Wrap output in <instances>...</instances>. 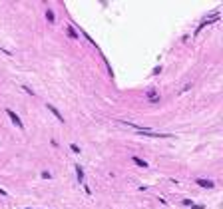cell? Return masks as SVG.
<instances>
[{
	"instance_id": "obj_7",
	"label": "cell",
	"mask_w": 223,
	"mask_h": 209,
	"mask_svg": "<svg viewBox=\"0 0 223 209\" xmlns=\"http://www.w3.org/2000/svg\"><path fill=\"white\" fill-rule=\"evenodd\" d=\"M76 173H78V179H80V181L84 179V171H82V167H80V165H76Z\"/></svg>"
},
{
	"instance_id": "obj_5",
	"label": "cell",
	"mask_w": 223,
	"mask_h": 209,
	"mask_svg": "<svg viewBox=\"0 0 223 209\" xmlns=\"http://www.w3.org/2000/svg\"><path fill=\"white\" fill-rule=\"evenodd\" d=\"M147 98H149V102H157V100H159V98H157V94H156L153 90L147 92Z\"/></svg>"
},
{
	"instance_id": "obj_10",
	"label": "cell",
	"mask_w": 223,
	"mask_h": 209,
	"mask_svg": "<svg viewBox=\"0 0 223 209\" xmlns=\"http://www.w3.org/2000/svg\"><path fill=\"white\" fill-rule=\"evenodd\" d=\"M0 195H6V191H4V189H2V187H0Z\"/></svg>"
},
{
	"instance_id": "obj_2",
	"label": "cell",
	"mask_w": 223,
	"mask_h": 209,
	"mask_svg": "<svg viewBox=\"0 0 223 209\" xmlns=\"http://www.w3.org/2000/svg\"><path fill=\"white\" fill-rule=\"evenodd\" d=\"M48 109H50V112H52V114H54V116H56V118H58V119H60V122H64V116H62V114H60V112H58V109H56V108H54V106H52V104H48Z\"/></svg>"
},
{
	"instance_id": "obj_3",
	"label": "cell",
	"mask_w": 223,
	"mask_h": 209,
	"mask_svg": "<svg viewBox=\"0 0 223 209\" xmlns=\"http://www.w3.org/2000/svg\"><path fill=\"white\" fill-rule=\"evenodd\" d=\"M197 185H201V187H213V181H207V179H197Z\"/></svg>"
},
{
	"instance_id": "obj_1",
	"label": "cell",
	"mask_w": 223,
	"mask_h": 209,
	"mask_svg": "<svg viewBox=\"0 0 223 209\" xmlns=\"http://www.w3.org/2000/svg\"><path fill=\"white\" fill-rule=\"evenodd\" d=\"M6 114H8L10 116V119H12V122H14V126H16V128H20V129H24V124H22V119H20L18 118V116H16V112H14V109H6Z\"/></svg>"
},
{
	"instance_id": "obj_9",
	"label": "cell",
	"mask_w": 223,
	"mask_h": 209,
	"mask_svg": "<svg viewBox=\"0 0 223 209\" xmlns=\"http://www.w3.org/2000/svg\"><path fill=\"white\" fill-rule=\"evenodd\" d=\"M70 147H72V152H76V153H78V152H80V147H78V145H76V143H72V145H70Z\"/></svg>"
},
{
	"instance_id": "obj_6",
	"label": "cell",
	"mask_w": 223,
	"mask_h": 209,
	"mask_svg": "<svg viewBox=\"0 0 223 209\" xmlns=\"http://www.w3.org/2000/svg\"><path fill=\"white\" fill-rule=\"evenodd\" d=\"M68 36H70V38H78V34H76V30L72 28V26H68Z\"/></svg>"
},
{
	"instance_id": "obj_4",
	"label": "cell",
	"mask_w": 223,
	"mask_h": 209,
	"mask_svg": "<svg viewBox=\"0 0 223 209\" xmlns=\"http://www.w3.org/2000/svg\"><path fill=\"white\" fill-rule=\"evenodd\" d=\"M132 159H133V163H136V165H139V167H147V162H143L142 157H136V155H133Z\"/></svg>"
},
{
	"instance_id": "obj_8",
	"label": "cell",
	"mask_w": 223,
	"mask_h": 209,
	"mask_svg": "<svg viewBox=\"0 0 223 209\" xmlns=\"http://www.w3.org/2000/svg\"><path fill=\"white\" fill-rule=\"evenodd\" d=\"M46 18H48V22H54V12L52 10H46Z\"/></svg>"
}]
</instances>
